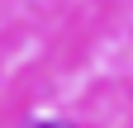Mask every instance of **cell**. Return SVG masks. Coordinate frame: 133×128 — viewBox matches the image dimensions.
I'll return each mask as SVG.
<instances>
[{
    "mask_svg": "<svg viewBox=\"0 0 133 128\" xmlns=\"http://www.w3.org/2000/svg\"><path fill=\"white\" fill-rule=\"evenodd\" d=\"M38 128H71V123H38Z\"/></svg>",
    "mask_w": 133,
    "mask_h": 128,
    "instance_id": "obj_1",
    "label": "cell"
}]
</instances>
